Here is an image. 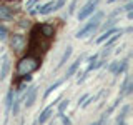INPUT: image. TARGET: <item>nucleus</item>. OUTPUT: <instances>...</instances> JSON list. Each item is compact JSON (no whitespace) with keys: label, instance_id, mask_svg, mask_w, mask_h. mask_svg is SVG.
Wrapping results in <instances>:
<instances>
[{"label":"nucleus","instance_id":"obj_1","mask_svg":"<svg viewBox=\"0 0 133 125\" xmlns=\"http://www.w3.org/2000/svg\"><path fill=\"white\" fill-rule=\"evenodd\" d=\"M38 67H40L38 58H37L35 55H27V57H23L22 60L18 62V65H17V73H18L20 77L30 75V73L35 72V70H38Z\"/></svg>","mask_w":133,"mask_h":125},{"label":"nucleus","instance_id":"obj_2","mask_svg":"<svg viewBox=\"0 0 133 125\" xmlns=\"http://www.w3.org/2000/svg\"><path fill=\"white\" fill-rule=\"evenodd\" d=\"M103 15H105L103 12H97V14L88 20V23H87L85 27L80 28V30L75 33V37H77V39H85V37H88V35H93V33L97 32V28L100 27V20L103 18Z\"/></svg>","mask_w":133,"mask_h":125},{"label":"nucleus","instance_id":"obj_3","mask_svg":"<svg viewBox=\"0 0 133 125\" xmlns=\"http://www.w3.org/2000/svg\"><path fill=\"white\" fill-rule=\"evenodd\" d=\"M97 5H98V0H88V2L83 5V8L78 12V20H85L97 10Z\"/></svg>","mask_w":133,"mask_h":125},{"label":"nucleus","instance_id":"obj_4","mask_svg":"<svg viewBox=\"0 0 133 125\" xmlns=\"http://www.w3.org/2000/svg\"><path fill=\"white\" fill-rule=\"evenodd\" d=\"M12 48L15 50V52H22L25 48V45H27V39H25L23 35H20V33H15L14 37H12Z\"/></svg>","mask_w":133,"mask_h":125},{"label":"nucleus","instance_id":"obj_5","mask_svg":"<svg viewBox=\"0 0 133 125\" xmlns=\"http://www.w3.org/2000/svg\"><path fill=\"white\" fill-rule=\"evenodd\" d=\"M35 98H37V87L33 85L28 89V92H25V95H23V100H25V107H32L33 103H35Z\"/></svg>","mask_w":133,"mask_h":125},{"label":"nucleus","instance_id":"obj_6","mask_svg":"<svg viewBox=\"0 0 133 125\" xmlns=\"http://www.w3.org/2000/svg\"><path fill=\"white\" fill-rule=\"evenodd\" d=\"M38 30L42 32V35L45 37V39H52V37H55V27L50 23H42L38 25Z\"/></svg>","mask_w":133,"mask_h":125},{"label":"nucleus","instance_id":"obj_7","mask_svg":"<svg viewBox=\"0 0 133 125\" xmlns=\"http://www.w3.org/2000/svg\"><path fill=\"white\" fill-rule=\"evenodd\" d=\"M55 10V2H48L45 3V5H38L37 7V10H33V14H42V15H47L50 12Z\"/></svg>","mask_w":133,"mask_h":125},{"label":"nucleus","instance_id":"obj_8","mask_svg":"<svg viewBox=\"0 0 133 125\" xmlns=\"http://www.w3.org/2000/svg\"><path fill=\"white\" fill-rule=\"evenodd\" d=\"M8 70H10V58H8V55H3L2 67H0V80H3L8 75Z\"/></svg>","mask_w":133,"mask_h":125},{"label":"nucleus","instance_id":"obj_9","mask_svg":"<svg viewBox=\"0 0 133 125\" xmlns=\"http://www.w3.org/2000/svg\"><path fill=\"white\" fill-rule=\"evenodd\" d=\"M83 58H85V55H80V57H78V58L73 62L72 65L68 67V70H66V73H65V78H70L72 75H75V72H77V68L80 67V64H82V60H83Z\"/></svg>","mask_w":133,"mask_h":125},{"label":"nucleus","instance_id":"obj_10","mask_svg":"<svg viewBox=\"0 0 133 125\" xmlns=\"http://www.w3.org/2000/svg\"><path fill=\"white\" fill-rule=\"evenodd\" d=\"M52 114H53V105H50V107H47L43 112L40 114V117H38V120H37V123H40V125H43L47 120L52 117Z\"/></svg>","mask_w":133,"mask_h":125},{"label":"nucleus","instance_id":"obj_11","mask_svg":"<svg viewBox=\"0 0 133 125\" xmlns=\"http://www.w3.org/2000/svg\"><path fill=\"white\" fill-rule=\"evenodd\" d=\"M10 18H12V8L0 3V20H10Z\"/></svg>","mask_w":133,"mask_h":125},{"label":"nucleus","instance_id":"obj_12","mask_svg":"<svg viewBox=\"0 0 133 125\" xmlns=\"http://www.w3.org/2000/svg\"><path fill=\"white\" fill-rule=\"evenodd\" d=\"M115 32H118V28H113V27L108 28V30H105V32H102V35H100L98 39H97V43H102V42H105L107 39H110V37L113 35Z\"/></svg>","mask_w":133,"mask_h":125},{"label":"nucleus","instance_id":"obj_13","mask_svg":"<svg viewBox=\"0 0 133 125\" xmlns=\"http://www.w3.org/2000/svg\"><path fill=\"white\" fill-rule=\"evenodd\" d=\"M72 52H73V47H66V50L63 52V55H62V58H60V62H58V65H57V68H60V67H63L65 64H66V60L70 58V55H72Z\"/></svg>","mask_w":133,"mask_h":125},{"label":"nucleus","instance_id":"obj_14","mask_svg":"<svg viewBox=\"0 0 133 125\" xmlns=\"http://www.w3.org/2000/svg\"><path fill=\"white\" fill-rule=\"evenodd\" d=\"M62 83H63V80H57L55 83H52V85H50V87H48V89H47V90H45V95H43V100H47V97H48V95H50V93H52V92H53V90H57V89H58V87H60V85H62Z\"/></svg>","mask_w":133,"mask_h":125},{"label":"nucleus","instance_id":"obj_15","mask_svg":"<svg viewBox=\"0 0 133 125\" xmlns=\"http://www.w3.org/2000/svg\"><path fill=\"white\" fill-rule=\"evenodd\" d=\"M128 112H130V105H123L122 112L118 114V117H116V122H122V120H127L128 117Z\"/></svg>","mask_w":133,"mask_h":125},{"label":"nucleus","instance_id":"obj_16","mask_svg":"<svg viewBox=\"0 0 133 125\" xmlns=\"http://www.w3.org/2000/svg\"><path fill=\"white\" fill-rule=\"evenodd\" d=\"M23 95H25V93H23ZM23 95H22V97H18V98H17L15 102H14V107H10V108H12V115H17V114H18V110H20V103L23 102Z\"/></svg>","mask_w":133,"mask_h":125},{"label":"nucleus","instance_id":"obj_17","mask_svg":"<svg viewBox=\"0 0 133 125\" xmlns=\"http://www.w3.org/2000/svg\"><path fill=\"white\" fill-rule=\"evenodd\" d=\"M12 102H14V90H8V93H7V98H5V107H7V114H8V112H10Z\"/></svg>","mask_w":133,"mask_h":125},{"label":"nucleus","instance_id":"obj_18","mask_svg":"<svg viewBox=\"0 0 133 125\" xmlns=\"http://www.w3.org/2000/svg\"><path fill=\"white\" fill-rule=\"evenodd\" d=\"M127 67H128V58H125V60H122V62L118 64V68H116V73H115V75L123 73L125 70H127Z\"/></svg>","mask_w":133,"mask_h":125},{"label":"nucleus","instance_id":"obj_19","mask_svg":"<svg viewBox=\"0 0 133 125\" xmlns=\"http://www.w3.org/2000/svg\"><path fill=\"white\" fill-rule=\"evenodd\" d=\"M7 35H8V30H7V27L0 25V40H5V39H7Z\"/></svg>","mask_w":133,"mask_h":125},{"label":"nucleus","instance_id":"obj_20","mask_svg":"<svg viewBox=\"0 0 133 125\" xmlns=\"http://www.w3.org/2000/svg\"><path fill=\"white\" fill-rule=\"evenodd\" d=\"M118 64H120V62L118 60H115V62H111V64H110V67H108V70H110V72L111 73H116V68H118Z\"/></svg>","mask_w":133,"mask_h":125},{"label":"nucleus","instance_id":"obj_21","mask_svg":"<svg viewBox=\"0 0 133 125\" xmlns=\"http://www.w3.org/2000/svg\"><path fill=\"white\" fill-rule=\"evenodd\" d=\"M68 100H62V103H60V105H58V114H63V110H65V108L66 107H68Z\"/></svg>","mask_w":133,"mask_h":125},{"label":"nucleus","instance_id":"obj_22","mask_svg":"<svg viewBox=\"0 0 133 125\" xmlns=\"http://www.w3.org/2000/svg\"><path fill=\"white\" fill-rule=\"evenodd\" d=\"M75 8H77V0H72V3H70V7H68V15L75 14Z\"/></svg>","mask_w":133,"mask_h":125},{"label":"nucleus","instance_id":"obj_23","mask_svg":"<svg viewBox=\"0 0 133 125\" xmlns=\"http://www.w3.org/2000/svg\"><path fill=\"white\" fill-rule=\"evenodd\" d=\"M122 10H125V12H131V10H133V2H131V0H130V2H128L123 8H122Z\"/></svg>","mask_w":133,"mask_h":125},{"label":"nucleus","instance_id":"obj_24","mask_svg":"<svg viewBox=\"0 0 133 125\" xmlns=\"http://www.w3.org/2000/svg\"><path fill=\"white\" fill-rule=\"evenodd\" d=\"M63 3H65V0H57V2H55V10L62 8V7H63Z\"/></svg>","mask_w":133,"mask_h":125},{"label":"nucleus","instance_id":"obj_25","mask_svg":"<svg viewBox=\"0 0 133 125\" xmlns=\"http://www.w3.org/2000/svg\"><path fill=\"white\" fill-rule=\"evenodd\" d=\"M35 2H37V0H28V2H27V8H30L32 5H35Z\"/></svg>","mask_w":133,"mask_h":125},{"label":"nucleus","instance_id":"obj_26","mask_svg":"<svg viewBox=\"0 0 133 125\" xmlns=\"http://www.w3.org/2000/svg\"><path fill=\"white\" fill-rule=\"evenodd\" d=\"M116 125H128L127 120H122V122H116Z\"/></svg>","mask_w":133,"mask_h":125},{"label":"nucleus","instance_id":"obj_27","mask_svg":"<svg viewBox=\"0 0 133 125\" xmlns=\"http://www.w3.org/2000/svg\"><path fill=\"white\" fill-rule=\"evenodd\" d=\"M107 2H108V3H113V2H115V0H107Z\"/></svg>","mask_w":133,"mask_h":125},{"label":"nucleus","instance_id":"obj_28","mask_svg":"<svg viewBox=\"0 0 133 125\" xmlns=\"http://www.w3.org/2000/svg\"><path fill=\"white\" fill-rule=\"evenodd\" d=\"M128 2H130V0H128Z\"/></svg>","mask_w":133,"mask_h":125}]
</instances>
